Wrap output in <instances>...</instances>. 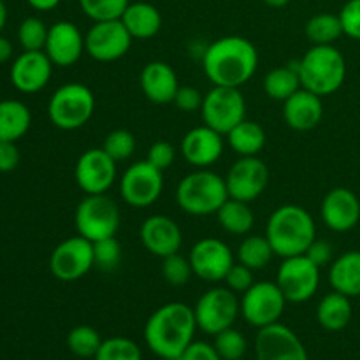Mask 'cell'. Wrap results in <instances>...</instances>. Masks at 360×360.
<instances>
[{"instance_id":"22","label":"cell","mask_w":360,"mask_h":360,"mask_svg":"<svg viewBox=\"0 0 360 360\" xmlns=\"http://www.w3.org/2000/svg\"><path fill=\"white\" fill-rule=\"evenodd\" d=\"M224 136L207 125L188 130L181 139V155L195 169H210L224 153Z\"/></svg>"},{"instance_id":"13","label":"cell","mask_w":360,"mask_h":360,"mask_svg":"<svg viewBox=\"0 0 360 360\" xmlns=\"http://www.w3.org/2000/svg\"><path fill=\"white\" fill-rule=\"evenodd\" d=\"M120 195L130 207H148L157 202L164 190V172L146 160L129 165L120 178Z\"/></svg>"},{"instance_id":"12","label":"cell","mask_w":360,"mask_h":360,"mask_svg":"<svg viewBox=\"0 0 360 360\" xmlns=\"http://www.w3.org/2000/svg\"><path fill=\"white\" fill-rule=\"evenodd\" d=\"M320 271L306 255L288 257L278 267L276 283L288 302L301 304L319 292Z\"/></svg>"},{"instance_id":"49","label":"cell","mask_w":360,"mask_h":360,"mask_svg":"<svg viewBox=\"0 0 360 360\" xmlns=\"http://www.w3.org/2000/svg\"><path fill=\"white\" fill-rule=\"evenodd\" d=\"M20 165V150L16 143L0 141V172H11Z\"/></svg>"},{"instance_id":"9","label":"cell","mask_w":360,"mask_h":360,"mask_svg":"<svg viewBox=\"0 0 360 360\" xmlns=\"http://www.w3.org/2000/svg\"><path fill=\"white\" fill-rule=\"evenodd\" d=\"M204 125L227 136L236 125L246 120V101L239 88L214 86L204 94L200 108Z\"/></svg>"},{"instance_id":"29","label":"cell","mask_w":360,"mask_h":360,"mask_svg":"<svg viewBox=\"0 0 360 360\" xmlns=\"http://www.w3.org/2000/svg\"><path fill=\"white\" fill-rule=\"evenodd\" d=\"M32 112L23 102L7 98L0 101V141L16 143L30 130Z\"/></svg>"},{"instance_id":"10","label":"cell","mask_w":360,"mask_h":360,"mask_svg":"<svg viewBox=\"0 0 360 360\" xmlns=\"http://www.w3.org/2000/svg\"><path fill=\"white\" fill-rule=\"evenodd\" d=\"M239 301L243 319L257 329L280 322L288 302L276 281H257Z\"/></svg>"},{"instance_id":"46","label":"cell","mask_w":360,"mask_h":360,"mask_svg":"<svg viewBox=\"0 0 360 360\" xmlns=\"http://www.w3.org/2000/svg\"><path fill=\"white\" fill-rule=\"evenodd\" d=\"M202 101H204V95L200 94L197 88L179 86L172 104H174L179 111L193 112V111H200V108H202Z\"/></svg>"},{"instance_id":"40","label":"cell","mask_w":360,"mask_h":360,"mask_svg":"<svg viewBox=\"0 0 360 360\" xmlns=\"http://www.w3.org/2000/svg\"><path fill=\"white\" fill-rule=\"evenodd\" d=\"M136 136L130 130L116 129L105 136L102 143V150L109 155L115 162H125L136 151Z\"/></svg>"},{"instance_id":"7","label":"cell","mask_w":360,"mask_h":360,"mask_svg":"<svg viewBox=\"0 0 360 360\" xmlns=\"http://www.w3.org/2000/svg\"><path fill=\"white\" fill-rule=\"evenodd\" d=\"M77 234L95 243L116 236L122 221L120 207L105 193L86 195L76 207L74 214Z\"/></svg>"},{"instance_id":"36","label":"cell","mask_w":360,"mask_h":360,"mask_svg":"<svg viewBox=\"0 0 360 360\" xmlns=\"http://www.w3.org/2000/svg\"><path fill=\"white\" fill-rule=\"evenodd\" d=\"M95 360H143V354L136 341L123 336L108 338L102 341Z\"/></svg>"},{"instance_id":"18","label":"cell","mask_w":360,"mask_h":360,"mask_svg":"<svg viewBox=\"0 0 360 360\" xmlns=\"http://www.w3.org/2000/svg\"><path fill=\"white\" fill-rule=\"evenodd\" d=\"M255 357L257 360H309L301 338L280 322L259 329Z\"/></svg>"},{"instance_id":"34","label":"cell","mask_w":360,"mask_h":360,"mask_svg":"<svg viewBox=\"0 0 360 360\" xmlns=\"http://www.w3.org/2000/svg\"><path fill=\"white\" fill-rule=\"evenodd\" d=\"M273 257L274 250L266 236H246L238 248L239 262L253 271L264 269Z\"/></svg>"},{"instance_id":"30","label":"cell","mask_w":360,"mask_h":360,"mask_svg":"<svg viewBox=\"0 0 360 360\" xmlns=\"http://www.w3.org/2000/svg\"><path fill=\"white\" fill-rule=\"evenodd\" d=\"M266 141L267 136L264 127L252 120H243L227 134L229 146L239 157H259V153L266 146Z\"/></svg>"},{"instance_id":"15","label":"cell","mask_w":360,"mask_h":360,"mask_svg":"<svg viewBox=\"0 0 360 360\" xmlns=\"http://www.w3.org/2000/svg\"><path fill=\"white\" fill-rule=\"evenodd\" d=\"M225 185L231 199L253 202L269 185V169L259 157H241L229 169Z\"/></svg>"},{"instance_id":"16","label":"cell","mask_w":360,"mask_h":360,"mask_svg":"<svg viewBox=\"0 0 360 360\" xmlns=\"http://www.w3.org/2000/svg\"><path fill=\"white\" fill-rule=\"evenodd\" d=\"M188 259L193 274L210 283L224 281L236 262L231 246L218 238H204L197 241L190 250Z\"/></svg>"},{"instance_id":"8","label":"cell","mask_w":360,"mask_h":360,"mask_svg":"<svg viewBox=\"0 0 360 360\" xmlns=\"http://www.w3.org/2000/svg\"><path fill=\"white\" fill-rule=\"evenodd\" d=\"M193 313L197 329L210 336H217L221 330L234 326L238 316L241 315V301L231 288L214 287L200 295Z\"/></svg>"},{"instance_id":"39","label":"cell","mask_w":360,"mask_h":360,"mask_svg":"<svg viewBox=\"0 0 360 360\" xmlns=\"http://www.w3.org/2000/svg\"><path fill=\"white\" fill-rule=\"evenodd\" d=\"M130 0H79V7L91 21L120 20Z\"/></svg>"},{"instance_id":"19","label":"cell","mask_w":360,"mask_h":360,"mask_svg":"<svg viewBox=\"0 0 360 360\" xmlns=\"http://www.w3.org/2000/svg\"><path fill=\"white\" fill-rule=\"evenodd\" d=\"M53 67L44 51H23L11 67V83L21 94H37L48 86Z\"/></svg>"},{"instance_id":"14","label":"cell","mask_w":360,"mask_h":360,"mask_svg":"<svg viewBox=\"0 0 360 360\" xmlns=\"http://www.w3.org/2000/svg\"><path fill=\"white\" fill-rule=\"evenodd\" d=\"M132 41L122 20L95 21L84 34V51L97 62H116L129 53Z\"/></svg>"},{"instance_id":"21","label":"cell","mask_w":360,"mask_h":360,"mask_svg":"<svg viewBox=\"0 0 360 360\" xmlns=\"http://www.w3.org/2000/svg\"><path fill=\"white\" fill-rule=\"evenodd\" d=\"M139 238L144 248L158 259L178 253L183 245L181 227L165 214L148 217L141 225Z\"/></svg>"},{"instance_id":"5","label":"cell","mask_w":360,"mask_h":360,"mask_svg":"<svg viewBox=\"0 0 360 360\" xmlns=\"http://www.w3.org/2000/svg\"><path fill=\"white\" fill-rule=\"evenodd\" d=\"M229 199L225 178L211 169H195L176 188V202L192 217H210Z\"/></svg>"},{"instance_id":"31","label":"cell","mask_w":360,"mask_h":360,"mask_svg":"<svg viewBox=\"0 0 360 360\" xmlns=\"http://www.w3.org/2000/svg\"><path fill=\"white\" fill-rule=\"evenodd\" d=\"M217 220L218 225L229 234L246 236L255 225V214L250 207V202L229 197L224 206L217 211Z\"/></svg>"},{"instance_id":"44","label":"cell","mask_w":360,"mask_h":360,"mask_svg":"<svg viewBox=\"0 0 360 360\" xmlns=\"http://www.w3.org/2000/svg\"><path fill=\"white\" fill-rule=\"evenodd\" d=\"M224 281L225 287L231 288L236 294L243 295L253 283H255V280H253V269H250V267H246L245 264L241 262H234V266L229 269Z\"/></svg>"},{"instance_id":"51","label":"cell","mask_w":360,"mask_h":360,"mask_svg":"<svg viewBox=\"0 0 360 360\" xmlns=\"http://www.w3.org/2000/svg\"><path fill=\"white\" fill-rule=\"evenodd\" d=\"M13 56V44L9 39L0 35V63H6Z\"/></svg>"},{"instance_id":"28","label":"cell","mask_w":360,"mask_h":360,"mask_svg":"<svg viewBox=\"0 0 360 360\" xmlns=\"http://www.w3.org/2000/svg\"><path fill=\"white\" fill-rule=\"evenodd\" d=\"M352 315H354V308H352L350 297L336 290L323 295L322 301L316 306V320L320 327L330 333L343 330L350 323Z\"/></svg>"},{"instance_id":"11","label":"cell","mask_w":360,"mask_h":360,"mask_svg":"<svg viewBox=\"0 0 360 360\" xmlns=\"http://www.w3.org/2000/svg\"><path fill=\"white\" fill-rule=\"evenodd\" d=\"M94 267V243L79 234L63 239L49 257V271L56 280L63 283L81 280Z\"/></svg>"},{"instance_id":"17","label":"cell","mask_w":360,"mask_h":360,"mask_svg":"<svg viewBox=\"0 0 360 360\" xmlns=\"http://www.w3.org/2000/svg\"><path fill=\"white\" fill-rule=\"evenodd\" d=\"M116 164L102 148L83 151L76 162L74 178L86 195L108 193L116 181Z\"/></svg>"},{"instance_id":"41","label":"cell","mask_w":360,"mask_h":360,"mask_svg":"<svg viewBox=\"0 0 360 360\" xmlns=\"http://www.w3.org/2000/svg\"><path fill=\"white\" fill-rule=\"evenodd\" d=\"M162 276L172 287H183V285L188 283L193 276L188 257L179 255L178 252L162 259Z\"/></svg>"},{"instance_id":"43","label":"cell","mask_w":360,"mask_h":360,"mask_svg":"<svg viewBox=\"0 0 360 360\" xmlns=\"http://www.w3.org/2000/svg\"><path fill=\"white\" fill-rule=\"evenodd\" d=\"M144 160L150 162L153 167H157L158 171L164 172L174 164L176 150L171 143H167V141H157V143H153L150 146Z\"/></svg>"},{"instance_id":"1","label":"cell","mask_w":360,"mask_h":360,"mask_svg":"<svg viewBox=\"0 0 360 360\" xmlns=\"http://www.w3.org/2000/svg\"><path fill=\"white\" fill-rule=\"evenodd\" d=\"M259 67V53L252 41L227 35L211 42L202 51V69L214 86L241 88Z\"/></svg>"},{"instance_id":"32","label":"cell","mask_w":360,"mask_h":360,"mask_svg":"<svg viewBox=\"0 0 360 360\" xmlns=\"http://www.w3.org/2000/svg\"><path fill=\"white\" fill-rule=\"evenodd\" d=\"M301 88V77H299L295 63L269 70L266 79H264V90H266L267 97L273 98V101L285 102Z\"/></svg>"},{"instance_id":"20","label":"cell","mask_w":360,"mask_h":360,"mask_svg":"<svg viewBox=\"0 0 360 360\" xmlns=\"http://www.w3.org/2000/svg\"><path fill=\"white\" fill-rule=\"evenodd\" d=\"M44 53L55 67H70L83 56L84 35L72 21H56L49 27Z\"/></svg>"},{"instance_id":"2","label":"cell","mask_w":360,"mask_h":360,"mask_svg":"<svg viewBox=\"0 0 360 360\" xmlns=\"http://www.w3.org/2000/svg\"><path fill=\"white\" fill-rule=\"evenodd\" d=\"M197 322L185 302H167L151 313L144 326V341L157 357L178 360L193 343Z\"/></svg>"},{"instance_id":"42","label":"cell","mask_w":360,"mask_h":360,"mask_svg":"<svg viewBox=\"0 0 360 360\" xmlns=\"http://www.w3.org/2000/svg\"><path fill=\"white\" fill-rule=\"evenodd\" d=\"M94 257H95V267L101 271H115L122 262V245L118 239L112 238L101 239V241L94 243Z\"/></svg>"},{"instance_id":"4","label":"cell","mask_w":360,"mask_h":360,"mask_svg":"<svg viewBox=\"0 0 360 360\" xmlns=\"http://www.w3.org/2000/svg\"><path fill=\"white\" fill-rule=\"evenodd\" d=\"M301 86L320 97L333 95L343 86L347 77V62L334 44L313 46L295 62Z\"/></svg>"},{"instance_id":"6","label":"cell","mask_w":360,"mask_h":360,"mask_svg":"<svg viewBox=\"0 0 360 360\" xmlns=\"http://www.w3.org/2000/svg\"><path fill=\"white\" fill-rule=\"evenodd\" d=\"M95 105V95L86 84H62L48 102L49 122L60 130H77L90 122Z\"/></svg>"},{"instance_id":"3","label":"cell","mask_w":360,"mask_h":360,"mask_svg":"<svg viewBox=\"0 0 360 360\" xmlns=\"http://www.w3.org/2000/svg\"><path fill=\"white\" fill-rule=\"evenodd\" d=\"M266 238L273 246L274 255L281 259L304 255L316 239L315 220L302 206L285 204L276 207L269 217Z\"/></svg>"},{"instance_id":"33","label":"cell","mask_w":360,"mask_h":360,"mask_svg":"<svg viewBox=\"0 0 360 360\" xmlns=\"http://www.w3.org/2000/svg\"><path fill=\"white\" fill-rule=\"evenodd\" d=\"M341 35H345V32L340 14L320 13L309 18L306 23V37L313 42V46H330Z\"/></svg>"},{"instance_id":"47","label":"cell","mask_w":360,"mask_h":360,"mask_svg":"<svg viewBox=\"0 0 360 360\" xmlns=\"http://www.w3.org/2000/svg\"><path fill=\"white\" fill-rule=\"evenodd\" d=\"M309 260H311L315 266H319L320 269L326 266H330L334 260V248L329 241L326 239H315V241L309 245V248L304 253Z\"/></svg>"},{"instance_id":"52","label":"cell","mask_w":360,"mask_h":360,"mask_svg":"<svg viewBox=\"0 0 360 360\" xmlns=\"http://www.w3.org/2000/svg\"><path fill=\"white\" fill-rule=\"evenodd\" d=\"M6 23H7V6L4 0H0V34H2V30L6 28Z\"/></svg>"},{"instance_id":"35","label":"cell","mask_w":360,"mask_h":360,"mask_svg":"<svg viewBox=\"0 0 360 360\" xmlns=\"http://www.w3.org/2000/svg\"><path fill=\"white\" fill-rule=\"evenodd\" d=\"M102 341L104 340L97 333V329L90 326H77L67 336V347L76 357L90 359L97 355Z\"/></svg>"},{"instance_id":"37","label":"cell","mask_w":360,"mask_h":360,"mask_svg":"<svg viewBox=\"0 0 360 360\" xmlns=\"http://www.w3.org/2000/svg\"><path fill=\"white\" fill-rule=\"evenodd\" d=\"M48 30L44 21L37 16L25 18L18 28V41L23 51H44Z\"/></svg>"},{"instance_id":"26","label":"cell","mask_w":360,"mask_h":360,"mask_svg":"<svg viewBox=\"0 0 360 360\" xmlns=\"http://www.w3.org/2000/svg\"><path fill=\"white\" fill-rule=\"evenodd\" d=\"M132 39L148 41L155 37L162 28V14L150 2H130L123 16L120 18Z\"/></svg>"},{"instance_id":"38","label":"cell","mask_w":360,"mask_h":360,"mask_svg":"<svg viewBox=\"0 0 360 360\" xmlns=\"http://www.w3.org/2000/svg\"><path fill=\"white\" fill-rule=\"evenodd\" d=\"M213 347L217 348L221 360H241L248 352V341L245 334L239 333L234 327H229L214 336Z\"/></svg>"},{"instance_id":"23","label":"cell","mask_w":360,"mask_h":360,"mask_svg":"<svg viewBox=\"0 0 360 360\" xmlns=\"http://www.w3.org/2000/svg\"><path fill=\"white\" fill-rule=\"evenodd\" d=\"M322 220L330 231L348 232L360 220V200L350 188L338 186L327 192L320 206Z\"/></svg>"},{"instance_id":"53","label":"cell","mask_w":360,"mask_h":360,"mask_svg":"<svg viewBox=\"0 0 360 360\" xmlns=\"http://www.w3.org/2000/svg\"><path fill=\"white\" fill-rule=\"evenodd\" d=\"M262 2L266 4V6L276 7V9H280V7L288 6V4H290V0H262Z\"/></svg>"},{"instance_id":"50","label":"cell","mask_w":360,"mask_h":360,"mask_svg":"<svg viewBox=\"0 0 360 360\" xmlns=\"http://www.w3.org/2000/svg\"><path fill=\"white\" fill-rule=\"evenodd\" d=\"M27 2L32 9L41 11V13H48V11L56 9L62 0H27Z\"/></svg>"},{"instance_id":"48","label":"cell","mask_w":360,"mask_h":360,"mask_svg":"<svg viewBox=\"0 0 360 360\" xmlns=\"http://www.w3.org/2000/svg\"><path fill=\"white\" fill-rule=\"evenodd\" d=\"M178 360H221L217 348L204 341H193Z\"/></svg>"},{"instance_id":"45","label":"cell","mask_w":360,"mask_h":360,"mask_svg":"<svg viewBox=\"0 0 360 360\" xmlns=\"http://www.w3.org/2000/svg\"><path fill=\"white\" fill-rule=\"evenodd\" d=\"M340 20L345 35L360 41V0H348L340 11Z\"/></svg>"},{"instance_id":"24","label":"cell","mask_w":360,"mask_h":360,"mask_svg":"<svg viewBox=\"0 0 360 360\" xmlns=\"http://www.w3.org/2000/svg\"><path fill=\"white\" fill-rule=\"evenodd\" d=\"M283 118L292 130L297 132L313 130L323 118L322 97L301 88L283 102Z\"/></svg>"},{"instance_id":"27","label":"cell","mask_w":360,"mask_h":360,"mask_svg":"<svg viewBox=\"0 0 360 360\" xmlns=\"http://www.w3.org/2000/svg\"><path fill=\"white\" fill-rule=\"evenodd\" d=\"M329 283L333 290L348 297L360 295V252H347L333 260L329 267Z\"/></svg>"},{"instance_id":"25","label":"cell","mask_w":360,"mask_h":360,"mask_svg":"<svg viewBox=\"0 0 360 360\" xmlns=\"http://www.w3.org/2000/svg\"><path fill=\"white\" fill-rule=\"evenodd\" d=\"M139 84L144 97L153 104H171L179 90L176 70L160 60H155L143 67Z\"/></svg>"}]
</instances>
